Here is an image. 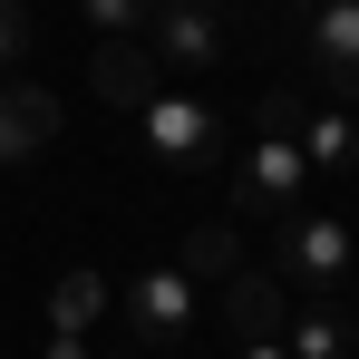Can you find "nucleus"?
Wrapping results in <instances>:
<instances>
[{"label":"nucleus","instance_id":"nucleus-11","mask_svg":"<svg viewBox=\"0 0 359 359\" xmlns=\"http://www.w3.org/2000/svg\"><path fill=\"white\" fill-rule=\"evenodd\" d=\"M233 262H243V233H233V224H194V233H184V252H175V272L194 282V292H204V282H224Z\"/></svg>","mask_w":359,"mask_h":359},{"label":"nucleus","instance_id":"nucleus-8","mask_svg":"<svg viewBox=\"0 0 359 359\" xmlns=\"http://www.w3.org/2000/svg\"><path fill=\"white\" fill-rule=\"evenodd\" d=\"M49 136H59V97H49V88H29V78H20V88H0V165L39 156Z\"/></svg>","mask_w":359,"mask_h":359},{"label":"nucleus","instance_id":"nucleus-1","mask_svg":"<svg viewBox=\"0 0 359 359\" xmlns=\"http://www.w3.org/2000/svg\"><path fill=\"white\" fill-rule=\"evenodd\" d=\"M311 184V165H301V136H292V88H272L262 107H252V156H243L233 175V214H292V194Z\"/></svg>","mask_w":359,"mask_h":359},{"label":"nucleus","instance_id":"nucleus-18","mask_svg":"<svg viewBox=\"0 0 359 359\" xmlns=\"http://www.w3.org/2000/svg\"><path fill=\"white\" fill-rule=\"evenodd\" d=\"M350 272H359V224H350Z\"/></svg>","mask_w":359,"mask_h":359},{"label":"nucleus","instance_id":"nucleus-17","mask_svg":"<svg viewBox=\"0 0 359 359\" xmlns=\"http://www.w3.org/2000/svg\"><path fill=\"white\" fill-rule=\"evenodd\" d=\"M243 359H292V350H282V340H243Z\"/></svg>","mask_w":359,"mask_h":359},{"label":"nucleus","instance_id":"nucleus-5","mask_svg":"<svg viewBox=\"0 0 359 359\" xmlns=\"http://www.w3.org/2000/svg\"><path fill=\"white\" fill-rule=\"evenodd\" d=\"M292 136H301V165H311V184L359 175V117H350V107L301 97V88H292Z\"/></svg>","mask_w":359,"mask_h":359},{"label":"nucleus","instance_id":"nucleus-12","mask_svg":"<svg viewBox=\"0 0 359 359\" xmlns=\"http://www.w3.org/2000/svg\"><path fill=\"white\" fill-rule=\"evenodd\" d=\"M350 340H359L350 311H330V301H320V311H301L292 330H282V350H292V359H350Z\"/></svg>","mask_w":359,"mask_h":359},{"label":"nucleus","instance_id":"nucleus-9","mask_svg":"<svg viewBox=\"0 0 359 359\" xmlns=\"http://www.w3.org/2000/svg\"><path fill=\"white\" fill-rule=\"evenodd\" d=\"M97 97H107V107H146V97H156L146 39H97Z\"/></svg>","mask_w":359,"mask_h":359},{"label":"nucleus","instance_id":"nucleus-10","mask_svg":"<svg viewBox=\"0 0 359 359\" xmlns=\"http://www.w3.org/2000/svg\"><path fill=\"white\" fill-rule=\"evenodd\" d=\"M224 320H233L243 340H282V282L272 272H233L224 282Z\"/></svg>","mask_w":359,"mask_h":359},{"label":"nucleus","instance_id":"nucleus-6","mask_svg":"<svg viewBox=\"0 0 359 359\" xmlns=\"http://www.w3.org/2000/svg\"><path fill=\"white\" fill-rule=\"evenodd\" d=\"M146 29H156L146 59H165V68H214V49H224V0H156Z\"/></svg>","mask_w":359,"mask_h":359},{"label":"nucleus","instance_id":"nucleus-13","mask_svg":"<svg viewBox=\"0 0 359 359\" xmlns=\"http://www.w3.org/2000/svg\"><path fill=\"white\" fill-rule=\"evenodd\" d=\"M107 311V282L78 262V272H59V292H49V330H68V340H88V320Z\"/></svg>","mask_w":359,"mask_h":359},{"label":"nucleus","instance_id":"nucleus-2","mask_svg":"<svg viewBox=\"0 0 359 359\" xmlns=\"http://www.w3.org/2000/svg\"><path fill=\"white\" fill-rule=\"evenodd\" d=\"M136 136H146V156H156L165 175H204V165L224 156V117H214L204 97H184V88H156V97L136 107Z\"/></svg>","mask_w":359,"mask_h":359},{"label":"nucleus","instance_id":"nucleus-15","mask_svg":"<svg viewBox=\"0 0 359 359\" xmlns=\"http://www.w3.org/2000/svg\"><path fill=\"white\" fill-rule=\"evenodd\" d=\"M20 59H29V10L0 0V68H20Z\"/></svg>","mask_w":359,"mask_h":359},{"label":"nucleus","instance_id":"nucleus-16","mask_svg":"<svg viewBox=\"0 0 359 359\" xmlns=\"http://www.w3.org/2000/svg\"><path fill=\"white\" fill-rule=\"evenodd\" d=\"M49 359H88V340H68V330H49Z\"/></svg>","mask_w":359,"mask_h":359},{"label":"nucleus","instance_id":"nucleus-14","mask_svg":"<svg viewBox=\"0 0 359 359\" xmlns=\"http://www.w3.org/2000/svg\"><path fill=\"white\" fill-rule=\"evenodd\" d=\"M78 10H88V29H97V39H136V29L156 20V0H78Z\"/></svg>","mask_w":359,"mask_h":359},{"label":"nucleus","instance_id":"nucleus-4","mask_svg":"<svg viewBox=\"0 0 359 359\" xmlns=\"http://www.w3.org/2000/svg\"><path fill=\"white\" fill-rule=\"evenodd\" d=\"M194 311H204V292L184 282L175 262H146V272L126 282V340L165 350V340H184V330H194Z\"/></svg>","mask_w":359,"mask_h":359},{"label":"nucleus","instance_id":"nucleus-3","mask_svg":"<svg viewBox=\"0 0 359 359\" xmlns=\"http://www.w3.org/2000/svg\"><path fill=\"white\" fill-rule=\"evenodd\" d=\"M272 282H311V292L350 282V224H340V214H282V233H272Z\"/></svg>","mask_w":359,"mask_h":359},{"label":"nucleus","instance_id":"nucleus-7","mask_svg":"<svg viewBox=\"0 0 359 359\" xmlns=\"http://www.w3.org/2000/svg\"><path fill=\"white\" fill-rule=\"evenodd\" d=\"M301 39H311V59H320V78H330V107L359 117V0H320Z\"/></svg>","mask_w":359,"mask_h":359}]
</instances>
